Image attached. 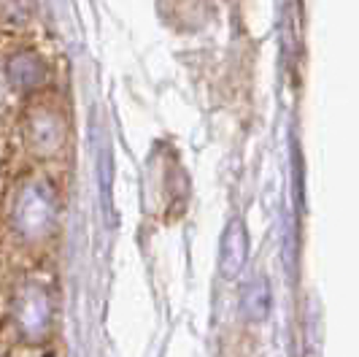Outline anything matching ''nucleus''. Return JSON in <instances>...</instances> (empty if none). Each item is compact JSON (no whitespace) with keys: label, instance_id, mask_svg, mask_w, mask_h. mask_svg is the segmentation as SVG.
<instances>
[{"label":"nucleus","instance_id":"f257e3e1","mask_svg":"<svg viewBox=\"0 0 359 357\" xmlns=\"http://www.w3.org/2000/svg\"><path fill=\"white\" fill-rule=\"evenodd\" d=\"M60 200L57 190L43 174H27L19 178L11 195L8 222L19 241L25 244H43L57 228Z\"/></svg>","mask_w":359,"mask_h":357},{"label":"nucleus","instance_id":"f03ea898","mask_svg":"<svg viewBox=\"0 0 359 357\" xmlns=\"http://www.w3.org/2000/svg\"><path fill=\"white\" fill-rule=\"evenodd\" d=\"M22 136H25V146L30 149L33 157L38 160L60 157L68 143L65 111L52 100H41L36 106H30L25 114V122H22Z\"/></svg>","mask_w":359,"mask_h":357},{"label":"nucleus","instance_id":"7ed1b4c3","mask_svg":"<svg viewBox=\"0 0 359 357\" xmlns=\"http://www.w3.org/2000/svg\"><path fill=\"white\" fill-rule=\"evenodd\" d=\"M17 325L19 330L30 339H38L49 322H52V298H49V290L43 282H25L22 290L17 292Z\"/></svg>","mask_w":359,"mask_h":357},{"label":"nucleus","instance_id":"20e7f679","mask_svg":"<svg viewBox=\"0 0 359 357\" xmlns=\"http://www.w3.org/2000/svg\"><path fill=\"white\" fill-rule=\"evenodd\" d=\"M3 79H6V87L19 95H38L49 79V65L33 49H19L8 54V60L3 63Z\"/></svg>","mask_w":359,"mask_h":357},{"label":"nucleus","instance_id":"39448f33","mask_svg":"<svg viewBox=\"0 0 359 357\" xmlns=\"http://www.w3.org/2000/svg\"><path fill=\"white\" fill-rule=\"evenodd\" d=\"M219 263H222V273L224 276H238L241 268L249 257V233H246V225L243 219L233 216L224 228V235H222V249H219Z\"/></svg>","mask_w":359,"mask_h":357},{"label":"nucleus","instance_id":"423d86ee","mask_svg":"<svg viewBox=\"0 0 359 357\" xmlns=\"http://www.w3.org/2000/svg\"><path fill=\"white\" fill-rule=\"evenodd\" d=\"M270 306H273V295H270V282L265 273H254L252 279L243 287V295H241V309L246 314V320L262 322L270 314Z\"/></svg>","mask_w":359,"mask_h":357},{"label":"nucleus","instance_id":"0eeeda50","mask_svg":"<svg viewBox=\"0 0 359 357\" xmlns=\"http://www.w3.org/2000/svg\"><path fill=\"white\" fill-rule=\"evenodd\" d=\"M0 17L11 25H25L33 17V0H0Z\"/></svg>","mask_w":359,"mask_h":357},{"label":"nucleus","instance_id":"6e6552de","mask_svg":"<svg viewBox=\"0 0 359 357\" xmlns=\"http://www.w3.org/2000/svg\"><path fill=\"white\" fill-rule=\"evenodd\" d=\"M6 79H3V65H0V106H3V98H6Z\"/></svg>","mask_w":359,"mask_h":357}]
</instances>
